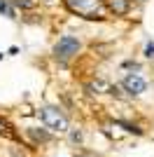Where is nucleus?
<instances>
[{
    "instance_id": "obj_2",
    "label": "nucleus",
    "mask_w": 154,
    "mask_h": 157,
    "mask_svg": "<svg viewBox=\"0 0 154 157\" xmlns=\"http://www.w3.org/2000/svg\"><path fill=\"white\" fill-rule=\"evenodd\" d=\"M79 52H82V40L75 38V35H61L51 47V56L61 66H65L70 59H75Z\"/></svg>"
},
{
    "instance_id": "obj_15",
    "label": "nucleus",
    "mask_w": 154,
    "mask_h": 157,
    "mask_svg": "<svg viewBox=\"0 0 154 157\" xmlns=\"http://www.w3.org/2000/svg\"><path fill=\"white\" fill-rule=\"evenodd\" d=\"M45 2H51V0H45Z\"/></svg>"
},
{
    "instance_id": "obj_5",
    "label": "nucleus",
    "mask_w": 154,
    "mask_h": 157,
    "mask_svg": "<svg viewBox=\"0 0 154 157\" xmlns=\"http://www.w3.org/2000/svg\"><path fill=\"white\" fill-rule=\"evenodd\" d=\"M105 7L112 17H126L133 7V0H105Z\"/></svg>"
},
{
    "instance_id": "obj_13",
    "label": "nucleus",
    "mask_w": 154,
    "mask_h": 157,
    "mask_svg": "<svg viewBox=\"0 0 154 157\" xmlns=\"http://www.w3.org/2000/svg\"><path fill=\"white\" fill-rule=\"evenodd\" d=\"M0 59H2V52H0Z\"/></svg>"
},
{
    "instance_id": "obj_12",
    "label": "nucleus",
    "mask_w": 154,
    "mask_h": 157,
    "mask_svg": "<svg viewBox=\"0 0 154 157\" xmlns=\"http://www.w3.org/2000/svg\"><path fill=\"white\" fill-rule=\"evenodd\" d=\"M75 157H94L91 152H82V155H75Z\"/></svg>"
},
{
    "instance_id": "obj_11",
    "label": "nucleus",
    "mask_w": 154,
    "mask_h": 157,
    "mask_svg": "<svg viewBox=\"0 0 154 157\" xmlns=\"http://www.w3.org/2000/svg\"><path fill=\"white\" fill-rule=\"evenodd\" d=\"M0 134H9V127H7L2 120H0Z\"/></svg>"
},
{
    "instance_id": "obj_8",
    "label": "nucleus",
    "mask_w": 154,
    "mask_h": 157,
    "mask_svg": "<svg viewBox=\"0 0 154 157\" xmlns=\"http://www.w3.org/2000/svg\"><path fill=\"white\" fill-rule=\"evenodd\" d=\"M14 7H19V10H33L35 7V0H9Z\"/></svg>"
},
{
    "instance_id": "obj_3",
    "label": "nucleus",
    "mask_w": 154,
    "mask_h": 157,
    "mask_svg": "<svg viewBox=\"0 0 154 157\" xmlns=\"http://www.w3.org/2000/svg\"><path fill=\"white\" fill-rule=\"evenodd\" d=\"M40 120H42V124L47 127L49 131H56V134H63V131H70L68 129V117H65V113L56 105H42L38 110Z\"/></svg>"
},
{
    "instance_id": "obj_4",
    "label": "nucleus",
    "mask_w": 154,
    "mask_h": 157,
    "mask_svg": "<svg viewBox=\"0 0 154 157\" xmlns=\"http://www.w3.org/2000/svg\"><path fill=\"white\" fill-rule=\"evenodd\" d=\"M122 87L128 96H140L142 92H147V80L138 73H128L122 78Z\"/></svg>"
},
{
    "instance_id": "obj_9",
    "label": "nucleus",
    "mask_w": 154,
    "mask_h": 157,
    "mask_svg": "<svg viewBox=\"0 0 154 157\" xmlns=\"http://www.w3.org/2000/svg\"><path fill=\"white\" fill-rule=\"evenodd\" d=\"M142 54H145V59H152L154 61V42H152V40L145 42V52H142Z\"/></svg>"
},
{
    "instance_id": "obj_1",
    "label": "nucleus",
    "mask_w": 154,
    "mask_h": 157,
    "mask_svg": "<svg viewBox=\"0 0 154 157\" xmlns=\"http://www.w3.org/2000/svg\"><path fill=\"white\" fill-rule=\"evenodd\" d=\"M61 2L70 14L89 21H103L110 14L108 7H105V0H61Z\"/></svg>"
},
{
    "instance_id": "obj_6",
    "label": "nucleus",
    "mask_w": 154,
    "mask_h": 157,
    "mask_svg": "<svg viewBox=\"0 0 154 157\" xmlns=\"http://www.w3.org/2000/svg\"><path fill=\"white\" fill-rule=\"evenodd\" d=\"M26 136H31L33 138V141H35V143H47V141H49V131H47V129H26Z\"/></svg>"
},
{
    "instance_id": "obj_14",
    "label": "nucleus",
    "mask_w": 154,
    "mask_h": 157,
    "mask_svg": "<svg viewBox=\"0 0 154 157\" xmlns=\"http://www.w3.org/2000/svg\"><path fill=\"white\" fill-rule=\"evenodd\" d=\"M138 2H145V0H138Z\"/></svg>"
},
{
    "instance_id": "obj_7",
    "label": "nucleus",
    "mask_w": 154,
    "mask_h": 157,
    "mask_svg": "<svg viewBox=\"0 0 154 157\" xmlns=\"http://www.w3.org/2000/svg\"><path fill=\"white\" fill-rule=\"evenodd\" d=\"M0 14L7 17V19H16V7L9 0H0Z\"/></svg>"
},
{
    "instance_id": "obj_10",
    "label": "nucleus",
    "mask_w": 154,
    "mask_h": 157,
    "mask_svg": "<svg viewBox=\"0 0 154 157\" xmlns=\"http://www.w3.org/2000/svg\"><path fill=\"white\" fill-rule=\"evenodd\" d=\"M70 141H72V143H79V141H82V131H79V129H70Z\"/></svg>"
}]
</instances>
